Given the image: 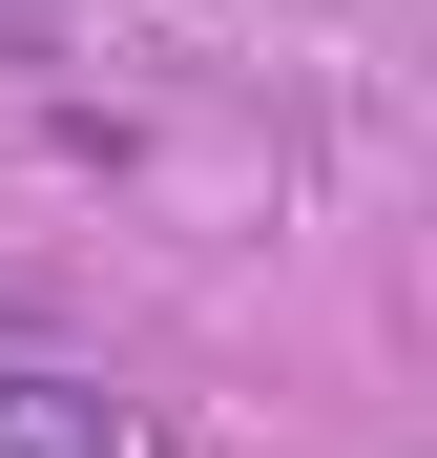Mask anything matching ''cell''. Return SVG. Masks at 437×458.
<instances>
[{
    "instance_id": "6da1fadb",
    "label": "cell",
    "mask_w": 437,
    "mask_h": 458,
    "mask_svg": "<svg viewBox=\"0 0 437 458\" xmlns=\"http://www.w3.org/2000/svg\"><path fill=\"white\" fill-rule=\"evenodd\" d=\"M0 458H125V417L84 375H0Z\"/></svg>"
}]
</instances>
